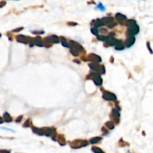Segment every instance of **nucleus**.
<instances>
[{"label": "nucleus", "instance_id": "obj_1", "mask_svg": "<svg viewBox=\"0 0 153 153\" xmlns=\"http://www.w3.org/2000/svg\"><path fill=\"white\" fill-rule=\"evenodd\" d=\"M89 65L91 69H93V70L98 71L99 72L102 73V74H105V68L103 66H100V65H98L96 64H90Z\"/></svg>", "mask_w": 153, "mask_h": 153}, {"label": "nucleus", "instance_id": "obj_2", "mask_svg": "<svg viewBox=\"0 0 153 153\" xmlns=\"http://www.w3.org/2000/svg\"><path fill=\"white\" fill-rule=\"evenodd\" d=\"M139 28L137 25L133 26L130 27L129 30H128V32H129V36H133L135 34H137L139 32Z\"/></svg>", "mask_w": 153, "mask_h": 153}, {"label": "nucleus", "instance_id": "obj_3", "mask_svg": "<svg viewBox=\"0 0 153 153\" xmlns=\"http://www.w3.org/2000/svg\"><path fill=\"white\" fill-rule=\"evenodd\" d=\"M103 98L106 101H114L116 99V96L113 93L105 92L103 94Z\"/></svg>", "mask_w": 153, "mask_h": 153}, {"label": "nucleus", "instance_id": "obj_4", "mask_svg": "<svg viewBox=\"0 0 153 153\" xmlns=\"http://www.w3.org/2000/svg\"><path fill=\"white\" fill-rule=\"evenodd\" d=\"M88 60L89 61L92 62L96 63V64L101 62V60H101V58L99 56L94 55V54H90V55H89V56L88 57Z\"/></svg>", "mask_w": 153, "mask_h": 153}, {"label": "nucleus", "instance_id": "obj_5", "mask_svg": "<svg viewBox=\"0 0 153 153\" xmlns=\"http://www.w3.org/2000/svg\"><path fill=\"white\" fill-rule=\"evenodd\" d=\"M69 44H71L72 49H74V50H76V51H77L78 52L81 51L82 50H83V47H82L79 44L77 43V42H75L73 41H71Z\"/></svg>", "mask_w": 153, "mask_h": 153}, {"label": "nucleus", "instance_id": "obj_6", "mask_svg": "<svg viewBox=\"0 0 153 153\" xmlns=\"http://www.w3.org/2000/svg\"><path fill=\"white\" fill-rule=\"evenodd\" d=\"M16 40L17 42H21V43L28 44V38L22 35H19L16 37Z\"/></svg>", "mask_w": 153, "mask_h": 153}, {"label": "nucleus", "instance_id": "obj_7", "mask_svg": "<svg viewBox=\"0 0 153 153\" xmlns=\"http://www.w3.org/2000/svg\"><path fill=\"white\" fill-rule=\"evenodd\" d=\"M135 37L133 36H129L125 42L126 47H130V46H132L135 42Z\"/></svg>", "mask_w": 153, "mask_h": 153}, {"label": "nucleus", "instance_id": "obj_8", "mask_svg": "<svg viewBox=\"0 0 153 153\" xmlns=\"http://www.w3.org/2000/svg\"><path fill=\"white\" fill-rule=\"evenodd\" d=\"M117 41L118 40H116L115 38H111V37H107V39L106 40L105 42H106V43L107 44L110 45V46H112L116 44Z\"/></svg>", "mask_w": 153, "mask_h": 153}, {"label": "nucleus", "instance_id": "obj_9", "mask_svg": "<svg viewBox=\"0 0 153 153\" xmlns=\"http://www.w3.org/2000/svg\"><path fill=\"white\" fill-rule=\"evenodd\" d=\"M34 44L39 47H43V42H42L41 38L39 37H37L34 39Z\"/></svg>", "mask_w": 153, "mask_h": 153}, {"label": "nucleus", "instance_id": "obj_10", "mask_svg": "<svg viewBox=\"0 0 153 153\" xmlns=\"http://www.w3.org/2000/svg\"><path fill=\"white\" fill-rule=\"evenodd\" d=\"M101 21H102V23L105 25V24L111 23L114 21V19L112 17H106L102 18Z\"/></svg>", "mask_w": 153, "mask_h": 153}, {"label": "nucleus", "instance_id": "obj_11", "mask_svg": "<svg viewBox=\"0 0 153 153\" xmlns=\"http://www.w3.org/2000/svg\"><path fill=\"white\" fill-rule=\"evenodd\" d=\"M115 18H116V19L119 22H121V23L124 22V21H126L127 19V17L125 16L122 14H120V13H117L115 15Z\"/></svg>", "mask_w": 153, "mask_h": 153}, {"label": "nucleus", "instance_id": "obj_12", "mask_svg": "<svg viewBox=\"0 0 153 153\" xmlns=\"http://www.w3.org/2000/svg\"><path fill=\"white\" fill-rule=\"evenodd\" d=\"M115 49L118 50H123L124 49V45L123 44V43H122L121 41H119L118 40L117 42L115 45Z\"/></svg>", "mask_w": 153, "mask_h": 153}, {"label": "nucleus", "instance_id": "obj_13", "mask_svg": "<svg viewBox=\"0 0 153 153\" xmlns=\"http://www.w3.org/2000/svg\"><path fill=\"white\" fill-rule=\"evenodd\" d=\"M3 117H4L5 121L7 122H10L12 121V118L11 117L10 115L7 112H4V115H3Z\"/></svg>", "mask_w": 153, "mask_h": 153}, {"label": "nucleus", "instance_id": "obj_14", "mask_svg": "<svg viewBox=\"0 0 153 153\" xmlns=\"http://www.w3.org/2000/svg\"><path fill=\"white\" fill-rule=\"evenodd\" d=\"M50 39H51V42H54V43H59V37L56 35L51 36V37H50Z\"/></svg>", "mask_w": 153, "mask_h": 153}, {"label": "nucleus", "instance_id": "obj_15", "mask_svg": "<svg viewBox=\"0 0 153 153\" xmlns=\"http://www.w3.org/2000/svg\"><path fill=\"white\" fill-rule=\"evenodd\" d=\"M94 83L98 85H101L102 83V80L101 78V76H99L98 78H96V79L94 80Z\"/></svg>", "mask_w": 153, "mask_h": 153}, {"label": "nucleus", "instance_id": "obj_16", "mask_svg": "<svg viewBox=\"0 0 153 153\" xmlns=\"http://www.w3.org/2000/svg\"><path fill=\"white\" fill-rule=\"evenodd\" d=\"M126 24L128 26L131 27L136 25V22L135 21H134V20H128L126 22Z\"/></svg>", "mask_w": 153, "mask_h": 153}, {"label": "nucleus", "instance_id": "obj_17", "mask_svg": "<svg viewBox=\"0 0 153 153\" xmlns=\"http://www.w3.org/2000/svg\"><path fill=\"white\" fill-rule=\"evenodd\" d=\"M61 42L63 46L65 47H68V48H69V46L68 44V43L66 42L65 38H64V37H61Z\"/></svg>", "mask_w": 153, "mask_h": 153}, {"label": "nucleus", "instance_id": "obj_18", "mask_svg": "<svg viewBox=\"0 0 153 153\" xmlns=\"http://www.w3.org/2000/svg\"><path fill=\"white\" fill-rule=\"evenodd\" d=\"M104 25L102 23V21L100 20V19H98V20H97V21H96L95 23H94V26H95L96 27H100V26H103Z\"/></svg>", "mask_w": 153, "mask_h": 153}, {"label": "nucleus", "instance_id": "obj_19", "mask_svg": "<svg viewBox=\"0 0 153 153\" xmlns=\"http://www.w3.org/2000/svg\"><path fill=\"white\" fill-rule=\"evenodd\" d=\"M112 112V114H113L115 117L119 118V117H120V113H119V111H118L117 110H115V109H113Z\"/></svg>", "mask_w": 153, "mask_h": 153}, {"label": "nucleus", "instance_id": "obj_20", "mask_svg": "<svg viewBox=\"0 0 153 153\" xmlns=\"http://www.w3.org/2000/svg\"><path fill=\"white\" fill-rule=\"evenodd\" d=\"M97 38L99 40H101V41H106V40L107 39V37L103 35H99L98 36Z\"/></svg>", "mask_w": 153, "mask_h": 153}, {"label": "nucleus", "instance_id": "obj_21", "mask_svg": "<svg viewBox=\"0 0 153 153\" xmlns=\"http://www.w3.org/2000/svg\"><path fill=\"white\" fill-rule=\"evenodd\" d=\"M91 32H92V34H93L94 35H98V30L97 28H92L90 30Z\"/></svg>", "mask_w": 153, "mask_h": 153}, {"label": "nucleus", "instance_id": "obj_22", "mask_svg": "<svg viewBox=\"0 0 153 153\" xmlns=\"http://www.w3.org/2000/svg\"><path fill=\"white\" fill-rule=\"evenodd\" d=\"M23 29V28H16V29H15V30H13L12 31V32H20L21 31H22V30Z\"/></svg>", "mask_w": 153, "mask_h": 153}, {"label": "nucleus", "instance_id": "obj_23", "mask_svg": "<svg viewBox=\"0 0 153 153\" xmlns=\"http://www.w3.org/2000/svg\"><path fill=\"white\" fill-rule=\"evenodd\" d=\"M5 4H6L5 1H0V8H2L3 7H4L5 5Z\"/></svg>", "mask_w": 153, "mask_h": 153}, {"label": "nucleus", "instance_id": "obj_24", "mask_svg": "<svg viewBox=\"0 0 153 153\" xmlns=\"http://www.w3.org/2000/svg\"><path fill=\"white\" fill-rule=\"evenodd\" d=\"M110 25H108V27L109 28H110V29H111V28H113L114 26H115L116 25V23H110Z\"/></svg>", "mask_w": 153, "mask_h": 153}, {"label": "nucleus", "instance_id": "obj_25", "mask_svg": "<svg viewBox=\"0 0 153 153\" xmlns=\"http://www.w3.org/2000/svg\"><path fill=\"white\" fill-rule=\"evenodd\" d=\"M98 7L99 8L101 9V10H104V7L102 5V4H99L98 6Z\"/></svg>", "mask_w": 153, "mask_h": 153}, {"label": "nucleus", "instance_id": "obj_26", "mask_svg": "<svg viewBox=\"0 0 153 153\" xmlns=\"http://www.w3.org/2000/svg\"><path fill=\"white\" fill-rule=\"evenodd\" d=\"M3 119H1V118L0 117V123H3Z\"/></svg>", "mask_w": 153, "mask_h": 153}, {"label": "nucleus", "instance_id": "obj_27", "mask_svg": "<svg viewBox=\"0 0 153 153\" xmlns=\"http://www.w3.org/2000/svg\"><path fill=\"white\" fill-rule=\"evenodd\" d=\"M1 37V34L0 33V37Z\"/></svg>", "mask_w": 153, "mask_h": 153}]
</instances>
